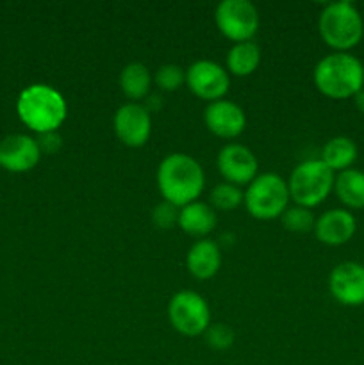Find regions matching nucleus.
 <instances>
[{
  "mask_svg": "<svg viewBox=\"0 0 364 365\" xmlns=\"http://www.w3.org/2000/svg\"><path fill=\"white\" fill-rule=\"evenodd\" d=\"M206 177L196 159L188 153H170L157 168V185L166 202L177 207L196 202L202 192Z\"/></svg>",
  "mask_w": 364,
  "mask_h": 365,
  "instance_id": "nucleus-1",
  "label": "nucleus"
},
{
  "mask_svg": "<svg viewBox=\"0 0 364 365\" xmlns=\"http://www.w3.org/2000/svg\"><path fill=\"white\" fill-rule=\"evenodd\" d=\"M313 77L328 98H350L364 88V64L352 53L334 52L318 61Z\"/></svg>",
  "mask_w": 364,
  "mask_h": 365,
  "instance_id": "nucleus-2",
  "label": "nucleus"
},
{
  "mask_svg": "<svg viewBox=\"0 0 364 365\" xmlns=\"http://www.w3.org/2000/svg\"><path fill=\"white\" fill-rule=\"evenodd\" d=\"M20 120L38 134L52 132L66 118L63 95L45 84H32L20 93L16 102Z\"/></svg>",
  "mask_w": 364,
  "mask_h": 365,
  "instance_id": "nucleus-3",
  "label": "nucleus"
},
{
  "mask_svg": "<svg viewBox=\"0 0 364 365\" xmlns=\"http://www.w3.org/2000/svg\"><path fill=\"white\" fill-rule=\"evenodd\" d=\"M320 36L328 46L338 52H348L364 36L363 14L350 0L328 2L321 9L318 20Z\"/></svg>",
  "mask_w": 364,
  "mask_h": 365,
  "instance_id": "nucleus-4",
  "label": "nucleus"
},
{
  "mask_svg": "<svg viewBox=\"0 0 364 365\" xmlns=\"http://www.w3.org/2000/svg\"><path fill=\"white\" fill-rule=\"evenodd\" d=\"M335 175L321 159H310L300 163L291 171L288 187L289 196L296 202V205L316 207L328 196L334 189Z\"/></svg>",
  "mask_w": 364,
  "mask_h": 365,
  "instance_id": "nucleus-5",
  "label": "nucleus"
},
{
  "mask_svg": "<svg viewBox=\"0 0 364 365\" xmlns=\"http://www.w3.org/2000/svg\"><path fill=\"white\" fill-rule=\"evenodd\" d=\"M288 182L277 173L257 175L245 192V205L257 220H275L288 209Z\"/></svg>",
  "mask_w": 364,
  "mask_h": 365,
  "instance_id": "nucleus-6",
  "label": "nucleus"
},
{
  "mask_svg": "<svg viewBox=\"0 0 364 365\" xmlns=\"http://www.w3.org/2000/svg\"><path fill=\"white\" fill-rule=\"evenodd\" d=\"M168 317L177 331L195 337L211 327V310L206 299L193 291H181L170 299Z\"/></svg>",
  "mask_w": 364,
  "mask_h": 365,
  "instance_id": "nucleus-7",
  "label": "nucleus"
},
{
  "mask_svg": "<svg viewBox=\"0 0 364 365\" xmlns=\"http://www.w3.org/2000/svg\"><path fill=\"white\" fill-rule=\"evenodd\" d=\"M214 18L221 34L236 43L250 41L259 27V13L248 0H221Z\"/></svg>",
  "mask_w": 364,
  "mask_h": 365,
  "instance_id": "nucleus-8",
  "label": "nucleus"
},
{
  "mask_svg": "<svg viewBox=\"0 0 364 365\" xmlns=\"http://www.w3.org/2000/svg\"><path fill=\"white\" fill-rule=\"evenodd\" d=\"M186 82L196 96L216 102L228 91L231 78L221 64L209 59H200L186 70Z\"/></svg>",
  "mask_w": 364,
  "mask_h": 365,
  "instance_id": "nucleus-9",
  "label": "nucleus"
},
{
  "mask_svg": "<svg viewBox=\"0 0 364 365\" xmlns=\"http://www.w3.org/2000/svg\"><path fill=\"white\" fill-rule=\"evenodd\" d=\"M141 103H125L114 114V132L118 139L127 146H143L152 132V116Z\"/></svg>",
  "mask_w": 364,
  "mask_h": 365,
  "instance_id": "nucleus-10",
  "label": "nucleus"
},
{
  "mask_svg": "<svg viewBox=\"0 0 364 365\" xmlns=\"http://www.w3.org/2000/svg\"><path fill=\"white\" fill-rule=\"evenodd\" d=\"M330 294L341 305H364V266L357 262H343L332 269L328 277Z\"/></svg>",
  "mask_w": 364,
  "mask_h": 365,
  "instance_id": "nucleus-11",
  "label": "nucleus"
},
{
  "mask_svg": "<svg viewBox=\"0 0 364 365\" xmlns=\"http://www.w3.org/2000/svg\"><path fill=\"white\" fill-rule=\"evenodd\" d=\"M257 168L253 152L243 145H225L218 153V170L234 185L250 184L257 177Z\"/></svg>",
  "mask_w": 364,
  "mask_h": 365,
  "instance_id": "nucleus-12",
  "label": "nucleus"
},
{
  "mask_svg": "<svg viewBox=\"0 0 364 365\" xmlns=\"http://www.w3.org/2000/svg\"><path fill=\"white\" fill-rule=\"evenodd\" d=\"M41 150L31 135L11 134L0 141V166L13 173H24L39 163Z\"/></svg>",
  "mask_w": 364,
  "mask_h": 365,
  "instance_id": "nucleus-13",
  "label": "nucleus"
},
{
  "mask_svg": "<svg viewBox=\"0 0 364 365\" xmlns=\"http://www.w3.org/2000/svg\"><path fill=\"white\" fill-rule=\"evenodd\" d=\"M207 128L220 138H236L245 130L246 118L241 107L231 100L211 102L203 110Z\"/></svg>",
  "mask_w": 364,
  "mask_h": 365,
  "instance_id": "nucleus-14",
  "label": "nucleus"
},
{
  "mask_svg": "<svg viewBox=\"0 0 364 365\" xmlns=\"http://www.w3.org/2000/svg\"><path fill=\"white\" fill-rule=\"evenodd\" d=\"M357 221L346 209H330L321 214L314 223V234L318 241L328 246H341L353 237Z\"/></svg>",
  "mask_w": 364,
  "mask_h": 365,
  "instance_id": "nucleus-15",
  "label": "nucleus"
},
{
  "mask_svg": "<svg viewBox=\"0 0 364 365\" xmlns=\"http://www.w3.org/2000/svg\"><path fill=\"white\" fill-rule=\"evenodd\" d=\"M189 273L198 280H207L214 277L221 266V252L220 246L211 239H202L195 242L186 257Z\"/></svg>",
  "mask_w": 364,
  "mask_h": 365,
  "instance_id": "nucleus-16",
  "label": "nucleus"
},
{
  "mask_svg": "<svg viewBox=\"0 0 364 365\" xmlns=\"http://www.w3.org/2000/svg\"><path fill=\"white\" fill-rule=\"evenodd\" d=\"M178 227L189 235H206L216 227V214L207 203L191 202L178 212Z\"/></svg>",
  "mask_w": 364,
  "mask_h": 365,
  "instance_id": "nucleus-17",
  "label": "nucleus"
},
{
  "mask_svg": "<svg viewBox=\"0 0 364 365\" xmlns=\"http://www.w3.org/2000/svg\"><path fill=\"white\" fill-rule=\"evenodd\" d=\"M334 189L338 198L350 209H364V171L348 168L339 171Z\"/></svg>",
  "mask_w": 364,
  "mask_h": 365,
  "instance_id": "nucleus-18",
  "label": "nucleus"
},
{
  "mask_svg": "<svg viewBox=\"0 0 364 365\" xmlns=\"http://www.w3.org/2000/svg\"><path fill=\"white\" fill-rule=\"evenodd\" d=\"M357 159V145L353 139L346 135H335L328 139L323 146L321 160L330 168L332 171H345L355 163Z\"/></svg>",
  "mask_w": 364,
  "mask_h": 365,
  "instance_id": "nucleus-19",
  "label": "nucleus"
},
{
  "mask_svg": "<svg viewBox=\"0 0 364 365\" xmlns=\"http://www.w3.org/2000/svg\"><path fill=\"white\" fill-rule=\"evenodd\" d=\"M261 61V50L253 41L234 43L227 53V66L228 71L234 75L245 77L250 75L257 68Z\"/></svg>",
  "mask_w": 364,
  "mask_h": 365,
  "instance_id": "nucleus-20",
  "label": "nucleus"
},
{
  "mask_svg": "<svg viewBox=\"0 0 364 365\" xmlns=\"http://www.w3.org/2000/svg\"><path fill=\"white\" fill-rule=\"evenodd\" d=\"M150 84H152V75L150 70L141 63H131L121 70L120 86L121 91L128 98L139 100L148 95Z\"/></svg>",
  "mask_w": 364,
  "mask_h": 365,
  "instance_id": "nucleus-21",
  "label": "nucleus"
},
{
  "mask_svg": "<svg viewBox=\"0 0 364 365\" xmlns=\"http://www.w3.org/2000/svg\"><path fill=\"white\" fill-rule=\"evenodd\" d=\"M243 200H245V195L241 189L231 182H221V184L214 185V189L211 191V203L221 210L236 209Z\"/></svg>",
  "mask_w": 364,
  "mask_h": 365,
  "instance_id": "nucleus-22",
  "label": "nucleus"
},
{
  "mask_svg": "<svg viewBox=\"0 0 364 365\" xmlns=\"http://www.w3.org/2000/svg\"><path fill=\"white\" fill-rule=\"evenodd\" d=\"M314 216L310 212V209L305 207H291V209H285L282 212V225L288 228L289 232H309L310 228H314Z\"/></svg>",
  "mask_w": 364,
  "mask_h": 365,
  "instance_id": "nucleus-23",
  "label": "nucleus"
},
{
  "mask_svg": "<svg viewBox=\"0 0 364 365\" xmlns=\"http://www.w3.org/2000/svg\"><path fill=\"white\" fill-rule=\"evenodd\" d=\"M186 81V71L177 64H163L156 71V84L164 91H175Z\"/></svg>",
  "mask_w": 364,
  "mask_h": 365,
  "instance_id": "nucleus-24",
  "label": "nucleus"
},
{
  "mask_svg": "<svg viewBox=\"0 0 364 365\" xmlns=\"http://www.w3.org/2000/svg\"><path fill=\"white\" fill-rule=\"evenodd\" d=\"M206 341L214 349H227L234 342V331L227 324H211L206 330Z\"/></svg>",
  "mask_w": 364,
  "mask_h": 365,
  "instance_id": "nucleus-25",
  "label": "nucleus"
},
{
  "mask_svg": "<svg viewBox=\"0 0 364 365\" xmlns=\"http://www.w3.org/2000/svg\"><path fill=\"white\" fill-rule=\"evenodd\" d=\"M178 207L173 205V203L166 202L164 200L163 203L156 207L152 210V221L157 225L159 228H171L175 225H178Z\"/></svg>",
  "mask_w": 364,
  "mask_h": 365,
  "instance_id": "nucleus-26",
  "label": "nucleus"
},
{
  "mask_svg": "<svg viewBox=\"0 0 364 365\" xmlns=\"http://www.w3.org/2000/svg\"><path fill=\"white\" fill-rule=\"evenodd\" d=\"M38 146L39 150H43V152H57V150L61 148V145H63V139H61V135L57 134V130H52V132H43V134L38 135Z\"/></svg>",
  "mask_w": 364,
  "mask_h": 365,
  "instance_id": "nucleus-27",
  "label": "nucleus"
},
{
  "mask_svg": "<svg viewBox=\"0 0 364 365\" xmlns=\"http://www.w3.org/2000/svg\"><path fill=\"white\" fill-rule=\"evenodd\" d=\"M353 102H355V107L360 110V113L364 114V88L360 89L359 93H357L355 96H353Z\"/></svg>",
  "mask_w": 364,
  "mask_h": 365,
  "instance_id": "nucleus-28",
  "label": "nucleus"
}]
</instances>
